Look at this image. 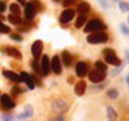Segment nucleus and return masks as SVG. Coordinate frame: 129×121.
<instances>
[{
  "mask_svg": "<svg viewBox=\"0 0 129 121\" xmlns=\"http://www.w3.org/2000/svg\"><path fill=\"white\" fill-rule=\"evenodd\" d=\"M106 113H107V120L109 121H116L117 120V112H116V109L113 108V106H107V109H106Z\"/></svg>",
  "mask_w": 129,
  "mask_h": 121,
  "instance_id": "obj_19",
  "label": "nucleus"
},
{
  "mask_svg": "<svg viewBox=\"0 0 129 121\" xmlns=\"http://www.w3.org/2000/svg\"><path fill=\"white\" fill-rule=\"evenodd\" d=\"M125 57H126L128 64H129V49H125Z\"/></svg>",
  "mask_w": 129,
  "mask_h": 121,
  "instance_id": "obj_40",
  "label": "nucleus"
},
{
  "mask_svg": "<svg viewBox=\"0 0 129 121\" xmlns=\"http://www.w3.org/2000/svg\"><path fill=\"white\" fill-rule=\"evenodd\" d=\"M53 109L56 112H65V110L68 109V103L65 101H61V99H58V101H54L53 102Z\"/></svg>",
  "mask_w": 129,
  "mask_h": 121,
  "instance_id": "obj_17",
  "label": "nucleus"
},
{
  "mask_svg": "<svg viewBox=\"0 0 129 121\" xmlns=\"http://www.w3.org/2000/svg\"><path fill=\"white\" fill-rule=\"evenodd\" d=\"M124 65H125V63H121V64H120V65H118V67L116 68V70H113V71H111V74H110V75H111V76H117V75H118L121 71L124 70Z\"/></svg>",
  "mask_w": 129,
  "mask_h": 121,
  "instance_id": "obj_30",
  "label": "nucleus"
},
{
  "mask_svg": "<svg viewBox=\"0 0 129 121\" xmlns=\"http://www.w3.org/2000/svg\"><path fill=\"white\" fill-rule=\"evenodd\" d=\"M120 30H121V33L124 34V36H129V27L126 25H124V23H121V26H120Z\"/></svg>",
  "mask_w": 129,
  "mask_h": 121,
  "instance_id": "obj_33",
  "label": "nucleus"
},
{
  "mask_svg": "<svg viewBox=\"0 0 129 121\" xmlns=\"http://www.w3.org/2000/svg\"><path fill=\"white\" fill-rule=\"evenodd\" d=\"M96 2H98L99 3V6L101 7H102V8H105V10H107V8H109V2H107V0H96Z\"/></svg>",
  "mask_w": 129,
  "mask_h": 121,
  "instance_id": "obj_34",
  "label": "nucleus"
},
{
  "mask_svg": "<svg viewBox=\"0 0 129 121\" xmlns=\"http://www.w3.org/2000/svg\"><path fill=\"white\" fill-rule=\"evenodd\" d=\"M31 4L34 6V8H36V11H42L44 7H42V3L40 2V0H31Z\"/></svg>",
  "mask_w": 129,
  "mask_h": 121,
  "instance_id": "obj_28",
  "label": "nucleus"
},
{
  "mask_svg": "<svg viewBox=\"0 0 129 121\" xmlns=\"http://www.w3.org/2000/svg\"><path fill=\"white\" fill-rule=\"evenodd\" d=\"M2 120L3 121H14V116H11V114H3Z\"/></svg>",
  "mask_w": 129,
  "mask_h": 121,
  "instance_id": "obj_35",
  "label": "nucleus"
},
{
  "mask_svg": "<svg viewBox=\"0 0 129 121\" xmlns=\"http://www.w3.org/2000/svg\"><path fill=\"white\" fill-rule=\"evenodd\" d=\"M50 70H53L54 74L57 75H61V60L60 57H58V54H56V56H53V58L50 60Z\"/></svg>",
  "mask_w": 129,
  "mask_h": 121,
  "instance_id": "obj_9",
  "label": "nucleus"
},
{
  "mask_svg": "<svg viewBox=\"0 0 129 121\" xmlns=\"http://www.w3.org/2000/svg\"><path fill=\"white\" fill-rule=\"evenodd\" d=\"M3 75L7 78V79H10V80H12V82H15V83H20L22 80H20V76L18 74H15L14 71H10V70H3Z\"/></svg>",
  "mask_w": 129,
  "mask_h": 121,
  "instance_id": "obj_14",
  "label": "nucleus"
},
{
  "mask_svg": "<svg viewBox=\"0 0 129 121\" xmlns=\"http://www.w3.org/2000/svg\"><path fill=\"white\" fill-rule=\"evenodd\" d=\"M11 40H14V41H16V42H22L23 41V38H22V36H20V34H18V33H12L11 36Z\"/></svg>",
  "mask_w": 129,
  "mask_h": 121,
  "instance_id": "obj_32",
  "label": "nucleus"
},
{
  "mask_svg": "<svg viewBox=\"0 0 129 121\" xmlns=\"http://www.w3.org/2000/svg\"><path fill=\"white\" fill-rule=\"evenodd\" d=\"M87 75H88L90 82L95 83V84H99V83H102L105 79H106V72H102V71H98V70H91Z\"/></svg>",
  "mask_w": 129,
  "mask_h": 121,
  "instance_id": "obj_4",
  "label": "nucleus"
},
{
  "mask_svg": "<svg viewBox=\"0 0 129 121\" xmlns=\"http://www.w3.org/2000/svg\"><path fill=\"white\" fill-rule=\"evenodd\" d=\"M23 113L26 114L27 118H29V117H33V116H34V109H33V106H31V105H26V106H25V110H23Z\"/></svg>",
  "mask_w": 129,
  "mask_h": 121,
  "instance_id": "obj_26",
  "label": "nucleus"
},
{
  "mask_svg": "<svg viewBox=\"0 0 129 121\" xmlns=\"http://www.w3.org/2000/svg\"><path fill=\"white\" fill-rule=\"evenodd\" d=\"M42 50H44V42L41 40H37L34 41L33 45H31V54H33V57L38 60L41 56H42Z\"/></svg>",
  "mask_w": 129,
  "mask_h": 121,
  "instance_id": "obj_5",
  "label": "nucleus"
},
{
  "mask_svg": "<svg viewBox=\"0 0 129 121\" xmlns=\"http://www.w3.org/2000/svg\"><path fill=\"white\" fill-rule=\"evenodd\" d=\"M36 8H34V6L31 4V2L29 3H26V6H25V18H26V22H29V20H33L34 19V16H36Z\"/></svg>",
  "mask_w": 129,
  "mask_h": 121,
  "instance_id": "obj_10",
  "label": "nucleus"
},
{
  "mask_svg": "<svg viewBox=\"0 0 129 121\" xmlns=\"http://www.w3.org/2000/svg\"><path fill=\"white\" fill-rule=\"evenodd\" d=\"M118 8L121 12H129V3L128 2H118Z\"/></svg>",
  "mask_w": 129,
  "mask_h": 121,
  "instance_id": "obj_24",
  "label": "nucleus"
},
{
  "mask_svg": "<svg viewBox=\"0 0 129 121\" xmlns=\"http://www.w3.org/2000/svg\"><path fill=\"white\" fill-rule=\"evenodd\" d=\"M41 68H42L44 76H48L50 74V58L48 54H42L41 56Z\"/></svg>",
  "mask_w": 129,
  "mask_h": 121,
  "instance_id": "obj_8",
  "label": "nucleus"
},
{
  "mask_svg": "<svg viewBox=\"0 0 129 121\" xmlns=\"http://www.w3.org/2000/svg\"><path fill=\"white\" fill-rule=\"evenodd\" d=\"M60 60H62L64 65H67V67H69V65L72 64V56L69 54V52H67V50H62V52H61Z\"/></svg>",
  "mask_w": 129,
  "mask_h": 121,
  "instance_id": "obj_18",
  "label": "nucleus"
},
{
  "mask_svg": "<svg viewBox=\"0 0 129 121\" xmlns=\"http://www.w3.org/2000/svg\"><path fill=\"white\" fill-rule=\"evenodd\" d=\"M53 2H56V3H58V2H60V0H53Z\"/></svg>",
  "mask_w": 129,
  "mask_h": 121,
  "instance_id": "obj_44",
  "label": "nucleus"
},
{
  "mask_svg": "<svg viewBox=\"0 0 129 121\" xmlns=\"http://www.w3.org/2000/svg\"><path fill=\"white\" fill-rule=\"evenodd\" d=\"M8 20H10V23H12V25H20L22 23V19H20V16L19 15H8Z\"/></svg>",
  "mask_w": 129,
  "mask_h": 121,
  "instance_id": "obj_22",
  "label": "nucleus"
},
{
  "mask_svg": "<svg viewBox=\"0 0 129 121\" xmlns=\"http://www.w3.org/2000/svg\"><path fill=\"white\" fill-rule=\"evenodd\" d=\"M106 29H107V26L105 25L102 20H99V19H91L90 22H87V25L84 27V32L87 34H91V33H103Z\"/></svg>",
  "mask_w": 129,
  "mask_h": 121,
  "instance_id": "obj_1",
  "label": "nucleus"
},
{
  "mask_svg": "<svg viewBox=\"0 0 129 121\" xmlns=\"http://www.w3.org/2000/svg\"><path fill=\"white\" fill-rule=\"evenodd\" d=\"M106 94H107V97H109L110 99H117L118 95H120V93H118L117 88H109Z\"/></svg>",
  "mask_w": 129,
  "mask_h": 121,
  "instance_id": "obj_23",
  "label": "nucleus"
},
{
  "mask_svg": "<svg viewBox=\"0 0 129 121\" xmlns=\"http://www.w3.org/2000/svg\"><path fill=\"white\" fill-rule=\"evenodd\" d=\"M16 118H18V120H25V118H27V117H26L25 113H20V114H19L18 117H16Z\"/></svg>",
  "mask_w": 129,
  "mask_h": 121,
  "instance_id": "obj_39",
  "label": "nucleus"
},
{
  "mask_svg": "<svg viewBox=\"0 0 129 121\" xmlns=\"http://www.w3.org/2000/svg\"><path fill=\"white\" fill-rule=\"evenodd\" d=\"M49 121H65V120L62 116H57V117H54V118H50Z\"/></svg>",
  "mask_w": 129,
  "mask_h": 121,
  "instance_id": "obj_37",
  "label": "nucleus"
},
{
  "mask_svg": "<svg viewBox=\"0 0 129 121\" xmlns=\"http://www.w3.org/2000/svg\"><path fill=\"white\" fill-rule=\"evenodd\" d=\"M31 68H33V71L36 72V74L41 75V76H44V74H42V68H41V65L38 64V61H37V60H34L33 63H31Z\"/></svg>",
  "mask_w": 129,
  "mask_h": 121,
  "instance_id": "obj_21",
  "label": "nucleus"
},
{
  "mask_svg": "<svg viewBox=\"0 0 129 121\" xmlns=\"http://www.w3.org/2000/svg\"><path fill=\"white\" fill-rule=\"evenodd\" d=\"M0 103H2V108L6 109V110H11V109H14L16 106L15 101H14L10 95H7V94L0 95Z\"/></svg>",
  "mask_w": 129,
  "mask_h": 121,
  "instance_id": "obj_6",
  "label": "nucleus"
},
{
  "mask_svg": "<svg viewBox=\"0 0 129 121\" xmlns=\"http://www.w3.org/2000/svg\"><path fill=\"white\" fill-rule=\"evenodd\" d=\"M116 2H120V0H116Z\"/></svg>",
  "mask_w": 129,
  "mask_h": 121,
  "instance_id": "obj_46",
  "label": "nucleus"
},
{
  "mask_svg": "<svg viewBox=\"0 0 129 121\" xmlns=\"http://www.w3.org/2000/svg\"><path fill=\"white\" fill-rule=\"evenodd\" d=\"M10 10H11V14H12V15H19V14H20V8H19V6L16 4V3L10 4Z\"/></svg>",
  "mask_w": 129,
  "mask_h": 121,
  "instance_id": "obj_27",
  "label": "nucleus"
},
{
  "mask_svg": "<svg viewBox=\"0 0 129 121\" xmlns=\"http://www.w3.org/2000/svg\"><path fill=\"white\" fill-rule=\"evenodd\" d=\"M11 93H12V95H14V97H16V95L22 94V93H25V90L20 88L19 86H14V87L11 88Z\"/></svg>",
  "mask_w": 129,
  "mask_h": 121,
  "instance_id": "obj_29",
  "label": "nucleus"
},
{
  "mask_svg": "<svg viewBox=\"0 0 129 121\" xmlns=\"http://www.w3.org/2000/svg\"><path fill=\"white\" fill-rule=\"evenodd\" d=\"M18 30H19V32H29V27H27V26H20V27H18Z\"/></svg>",
  "mask_w": 129,
  "mask_h": 121,
  "instance_id": "obj_38",
  "label": "nucleus"
},
{
  "mask_svg": "<svg viewBox=\"0 0 129 121\" xmlns=\"http://www.w3.org/2000/svg\"><path fill=\"white\" fill-rule=\"evenodd\" d=\"M103 56H105V61H106V64L118 67V65L122 63L121 58L116 54V50L111 49V48H106V49H103Z\"/></svg>",
  "mask_w": 129,
  "mask_h": 121,
  "instance_id": "obj_2",
  "label": "nucleus"
},
{
  "mask_svg": "<svg viewBox=\"0 0 129 121\" xmlns=\"http://www.w3.org/2000/svg\"><path fill=\"white\" fill-rule=\"evenodd\" d=\"M86 88H87L86 82H84V80H79V82L75 84V94H76V95H79V97L84 95Z\"/></svg>",
  "mask_w": 129,
  "mask_h": 121,
  "instance_id": "obj_15",
  "label": "nucleus"
},
{
  "mask_svg": "<svg viewBox=\"0 0 129 121\" xmlns=\"http://www.w3.org/2000/svg\"><path fill=\"white\" fill-rule=\"evenodd\" d=\"M109 41V36L106 33H91L87 37V42L96 45V44H106Z\"/></svg>",
  "mask_w": 129,
  "mask_h": 121,
  "instance_id": "obj_3",
  "label": "nucleus"
},
{
  "mask_svg": "<svg viewBox=\"0 0 129 121\" xmlns=\"http://www.w3.org/2000/svg\"><path fill=\"white\" fill-rule=\"evenodd\" d=\"M19 76H20V80H22V82H23V83H25V84L27 86V88H29V90H34V88H36V84H34L33 78H31L30 75L27 74V72H25V71H23V72H20V75H19Z\"/></svg>",
  "mask_w": 129,
  "mask_h": 121,
  "instance_id": "obj_12",
  "label": "nucleus"
},
{
  "mask_svg": "<svg viewBox=\"0 0 129 121\" xmlns=\"http://www.w3.org/2000/svg\"><path fill=\"white\" fill-rule=\"evenodd\" d=\"M68 83H69V84H71V83H74V78H72V76L68 78Z\"/></svg>",
  "mask_w": 129,
  "mask_h": 121,
  "instance_id": "obj_42",
  "label": "nucleus"
},
{
  "mask_svg": "<svg viewBox=\"0 0 129 121\" xmlns=\"http://www.w3.org/2000/svg\"><path fill=\"white\" fill-rule=\"evenodd\" d=\"M128 23H129V16H128Z\"/></svg>",
  "mask_w": 129,
  "mask_h": 121,
  "instance_id": "obj_45",
  "label": "nucleus"
},
{
  "mask_svg": "<svg viewBox=\"0 0 129 121\" xmlns=\"http://www.w3.org/2000/svg\"><path fill=\"white\" fill-rule=\"evenodd\" d=\"M75 14H76V11H75V10H72V8L64 10V11L61 12V15H60V22L62 23V25L69 23L72 19L75 18Z\"/></svg>",
  "mask_w": 129,
  "mask_h": 121,
  "instance_id": "obj_7",
  "label": "nucleus"
},
{
  "mask_svg": "<svg viewBox=\"0 0 129 121\" xmlns=\"http://www.w3.org/2000/svg\"><path fill=\"white\" fill-rule=\"evenodd\" d=\"M10 32H11V29H10L8 26H6L4 23L0 20V33H4V34H8Z\"/></svg>",
  "mask_w": 129,
  "mask_h": 121,
  "instance_id": "obj_31",
  "label": "nucleus"
},
{
  "mask_svg": "<svg viewBox=\"0 0 129 121\" xmlns=\"http://www.w3.org/2000/svg\"><path fill=\"white\" fill-rule=\"evenodd\" d=\"M75 71H76V76L78 78H84L88 74V68H87V64L84 61H79L75 67Z\"/></svg>",
  "mask_w": 129,
  "mask_h": 121,
  "instance_id": "obj_11",
  "label": "nucleus"
},
{
  "mask_svg": "<svg viewBox=\"0 0 129 121\" xmlns=\"http://www.w3.org/2000/svg\"><path fill=\"white\" fill-rule=\"evenodd\" d=\"M3 52L4 53H7L8 56H11L14 58H18V60H20L22 58V53L16 49V48H12V46H7V48H3Z\"/></svg>",
  "mask_w": 129,
  "mask_h": 121,
  "instance_id": "obj_13",
  "label": "nucleus"
},
{
  "mask_svg": "<svg viewBox=\"0 0 129 121\" xmlns=\"http://www.w3.org/2000/svg\"><path fill=\"white\" fill-rule=\"evenodd\" d=\"M95 70L106 72L107 71V64L106 63H102V61H95Z\"/></svg>",
  "mask_w": 129,
  "mask_h": 121,
  "instance_id": "obj_25",
  "label": "nucleus"
},
{
  "mask_svg": "<svg viewBox=\"0 0 129 121\" xmlns=\"http://www.w3.org/2000/svg\"><path fill=\"white\" fill-rule=\"evenodd\" d=\"M125 80H126V83H128V84H129V74L126 75V78H125Z\"/></svg>",
  "mask_w": 129,
  "mask_h": 121,
  "instance_id": "obj_43",
  "label": "nucleus"
},
{
  "mask_svg": "<svg viewBox=\"0 0 129 121\" xmlns=\"http://www.w3.org/2000/svg\"><path fill=\"white\" fill-rule=\"evenodd\" d=\"M86 19H87L86 15H79L78 18H76V20H75V27H76V29H80V27L84 25Z\"/></svg>",
  "mask_w": 129,
  "mask_h": 121,
  "instance_id": "obj_20",
  "label": "nucleus"
},
{
  "mask_svg": "<svg viewBox=\"0 0 129 121\" xmlns=\"http://www.w3.org/2000/svg\"><path fill=\"white\" fill-rule=\"evenodd\" d=\"M16 2H18L19 4H22V6H26V0H16Z\"/></svg>",
  "mask_w": 129,
  "mask_h": 121,
  "instance_id": "obj_41",
  "label": "nucleus"
},
{
  "mask_svg": "<svg viewBox=\"0 0 129 121\" xmlns=\"http://www.w3.org/2000/svg\"><path fill=\"white\" fill-rule=\"evenodd\" d=\"M7 10V4L4 2H0V12H4Z\"/></svg>",
  "mask_w": 129,
  "mask_h": 121,
  "instance_id": "obj_36",
  "label": "nucleus"
},
{
  "mask_svg": "<svg viewBox=\"0 0 129 121\" xmlns=\"http://www.w3.org/2000/svg\"><path fill=\"white\" fill-rule=\"evenodd\" d=\"M90 10H91V7H90L88 3L86 2H82L78 4V8H76V11L79 12V15H87V14L90 12Z\"/></svg>",
  "mask_w": 129,
  "mask_h": 121,
  "instance_id": "obj_16",
  "label": "nucleus"
}]
</instances>
